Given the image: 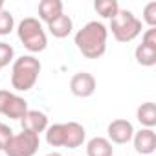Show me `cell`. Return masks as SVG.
<instances>
[{
  "instance_id": "15",
  "label": "cell",
  "mask_w": 156,
  "mask_h": 156,
  "mask_svg": "<svg viewBox=\"0 0 156 156\" xmlns=\"http://www.w3.org/2000/svg\"><path fill=\"white\" fill-rule=\"evenodd\" d=\"M136 118L145 129H152L156 125V105L151 103V101L141 103L136 110Z\"/></svg>"
},
{
  "instance_id": "14",
  "label": "cell",
  "mask_w": 156,
  "mask_h": 156,
  "mask_svg": "<svg viewBox=\"0 0 156 156\" xmlns=\"http://www.w3.org/2000/svg\"><path fill=\"white\" fill-rule=\"evenodd\" d=\"M28 110H30L28 108V101L24 98L13 94L9 103H8V107H6V110H4V116H8L9 119H22Z\"/></svg>"
},
{
  "instance_id": "18",
  "label": "cell",
  "mask_w": 156,
  "mask_h": 156,
  "mask_svg": "<svg viewBox=\"0 0 156 156\" xmlns=\"http://www.w3.org/2000/svg\"><path fill=\"white\" fill-rule=\"evenodd\" d=\"M46 141L51 147H62L64 143V123H55L46 129Z\"/></svg>"
},
{
  "instance_id": "3",
  "label": "cell",
  "mask_w": 156,
  "mask_h": 156,
  "mask_svg": "<svg viewBox=\"0 0 156 156\" xmlns=\"http://www.w3.org/2000/svg\"><path fill=\"white\" fill-rule=\"evenodd\" d=\"M110 30L118 42H130L141 33V20L129 9H119L110 19Z\"/></svg>"
},
{
  "instance_id": "10",
  "label": "cell",
  "mask_w": 156,
  "mask_h": 156,
  "mask_svg": "<svg viewBox=\"0 0 156 156\" xmlns=\"http://www.w3.org/2000/svg\"><path fill=\"white\" fill-rule=\"evenodd\" d=\"M85 138H87V130L81 123H77V121L64 123V143H62V147L77 149V147L83 145Z\"/></svg>"
},
{
  "instance_id": "27",
  "label": "cell",
  "mask_w": 156,
  "mask_h": 156,
  "mask_svg": "<svg viewBox=\"0 0 156 156\" xmlns=\"http://www.w3.org/2000/svg\"><path fill=\"white\" fill-rule=\"evenodd\" d=\"M0 70H2V68H0Z\"/></svg>"
},
{
  "instance_id": "17",
  "label": "cell",
  "mask_w": 156,
  "mask_h": 156,
  "mask_svg": "<svg viewBox=\"0 0 156 156\" xmlns=\"http://www.w3.org/2000/svg\"><path fill=\"white\" fill-rule=\"evenodd\" d=\"M94 9L103 19H112L119 11V4H118V0H96V2H94Z\"/></svg>"
},
{
  "instance_id": "11",
  "label": "cell",
  "mask_w": 156,
  "mask_h": 156,
  "mask_svg": "<svg viewBox=\"0 0 156 156\" xmlns=\"http://www.w3.org/2000/svg\"><path fill=\"white\" fill-rule=\"evenodd\" d=\"M87 156H114L112 143L103 136H96L87 143Z\"/></svg>"
},
{
  "instance_id": "5",
  "label": "cell",
  "mask_w": 156,
  "mask_h": 156,
  "mask_svg": "<svg viewBox=\"0 0 156 156\" xmlns=\"http://www.w3.org/2000/svg\"><path fill=\"white\" fill-rule=\"evenodd\" d=\"M39 145H41L39 134L22 130L19 134H13V138L6 145L4 152L8 156H33L39 151Z\"/></svg>"
},
{
  "instance_id": "7",
  "label": "cell",
  "mask_w": 156,
  "mask_h": 156,
  "mask_svg": "<svg viewBox=\"0 0 156 156\" xmlns=\"http://www.w3.org/2000/svg\"><path fill=\"white\" fill-rule=\"evenodd\" d=\"M108 141L110 143H118V145H123V143H129L134 136V127L129 119H114L108 129Z\"/></svg>"
},
{
  "instance_id": "21",
  "label": "cell",
  "mask_w": 156,
  "mask_h": 156,
  "mask_svg": "<svg viewBox=\"0 0 156 156\" xmlns=\"http://www.w3.org/2000/svg\"><path fill=\"white\" fill-rule=\"evenodd\" d=\"M143 20L149 24V28L156 26V2H149L143 9Z\"/></svg>"
},
{
  "instance_id": "22",
  "label": "cell",
  "mask_w": 156,
  "mask_h": 156,
  "mask_svg": "<svg viewBox=\"0 0 156 156\" xmlns=\"http://www.w3.org/2000/svg\"><path fill=\"white\" fill-rule=\"evenodd\" d=\"M13 138V130L9 125H4V123H0V151H4L6 145L9 143V140Z\"/></svg>"
},
{
  "instance_id": "23",
  "label": "cell",
  "mask_w": 156,
  "mask_h": 156,
  "mask_svg": "<svg viewBox=\"0 0 156 156\" xmlns=\"http://www.w3.org/2000/svg\"><path fill=\"white\" fill-rule=\"evenodd\" d=\"M141 44L145 46H151V48H156V28H149L143 37H141Z\"/></svg>"
},
{
  "instance_id": "24",
  "label": "cell",
  "mask_w": 156,
  "mask_h": 156,
  "mask_svg": "<svg viewBox=\"0 0 156 156\" xmlns=\"http://www.w3.org/2000/svg\"><path fill=\"white\" fill-rule=\"evenodd\" d=\"M11 92L9 90H0V114H4V110H6V107H8V103H9V99H11Z\"/></svg>"
},
{
  "instance_id": "9",
  "label": "cell",
  "mask_w": 156,
  "mask_h": 156,
  "mask_svg": "<svg viewBox=\"0 0 156 156\" xmlns=\"http://www.w3.org/2000/svg\"><path fill=\"white\" fill-rule=\"evenodd\" d=\"M132 140H134V149L138 154L149 156L156 151V134L152 129H141V130L134 132Z\"/></svg>"
},
{
  "instance_id": "4",
  "label": "cell",
  "mask_w": 156,
  "mask_h": 156,
  "mask_svg": "<svg viewBox=\"0 0 156 156\" xmlns=\"http://www.w3.org/2000/svg\"><path fill=\"white\" fill-rule=\"evenodd\" d=\"M17 33H19V39L24 44V48L28 51H31V53L42 51L48 46L46 33H44L41 22L37 19H33V17H26L24 20H20Z\"/></svg>"
},
{
  "instance_id": "16",
  "label": "cell",
  "mask_w": 156,
  "mask_h": 156,
  "mask_svg": "<svg viewBox=\"0 0 156 156\" xmlns=\"http://www.w3.org/2000/svg\"><path fill=\"white\" fill-rule=\"evenodd\" d=\"M134 57H136L138 64H141V66H154L156 64V48L140 44L134 51Z\"/></svg>"
},
{
  "instance_id": "25",
  "label": "cell",
  "mask_w": 156,
  "mask_h": 156,
  "mask_svg": "<svg viewBox=\"0 0 156 156\" xmlns=\"http://www.w3.org/2000/svg\"><path fill=\"white\" fill-rule=\"evenodd\" d=\"M46 156H62L61 152H50V154H46Z\"/></svg>"
},
{
  "instance_id": "8",
  "label": "cell",
  "mask_w": 156,
  "mask_h": 156,
  "mask_svg": "<svg viewBox=\"0 0 156 156\" xmlns=\"http://www.w3.org/2000/svg\"><path fill=\"white\" fill-rule=\"evenodd\" d=\"M20 125H22V130L41 134L48 129V116L41 110H28L20 119Z\"/></svg>"
},
{
  "instance_id": "1",
  "label": "cell",
  "mask_w": 156,
  "mask_h": 156,
  "mask_svg": "<svg viewBox=\"0 0 156 156\" xmlns=\"http://www.w3.org/2000/svg\"><path fill=\"white\" fill-rule=\"evenodd\" d=\"M108 30L103 22L90 20L75 33V46L87 59H99L107 51Z\"/></svg>"
},
{
  "instance_id": "12",
  "label": "cell",
  "mask_w": 156,
  "mask_h": 156,
  "mask_svg": "<svg viewBox=\"0 0 156 156\" xmlns=\"http://www.w3.org/2000/svg\"><path fill=\"white\" fill-rule=\"evenodd\" d=\"M62 15V2L61 0H42L39 4V19L50 24L53 19Z\"/></svg>"
},
{
  "instance_id": "13",
  "label": "cell",
  "mask_w": 156,
  "mask_h": 156,
  "mask_svg": "<svg viewBox=\"0 0 156 156\" xmlns=\"http://www.w3.org/2000/svg\"><path fill=\"white\" fill-rule=\"evenodd\" d=\"M48 30H50V33L53 35V37H57V39H64V37H68L70 33H72V30H73V22H72V19L68 17V15H59L57 19H53L50 24H48Z\"/></svg>"
},
{
  "instance_id": "6",
  "label": "cell",
  "mask_w": 156,
  "mask_h": 156,
  "mask_svg": "<svg viewBox=\"0 0 156 156\" xmlns=\"http://www.w3.org/2000/svg\"><path fill=\"white\" fill-rule=\"evenodd\" d=\"M70 92L75 98H90L96 92V77L88 72H77L70 79Z\"/></svg>"
},
{
  "instance_id": "26",
  "label": "cell",
  "mask_w": 156,
  "mask_h": 156,
  "mask_svg": "<svg viewBox=\"0 0 156 156\" xmlns=\"http://www.w3.org/2000/svg\"><path fill=\"white\" fill-rule=\"evenodd\" d=\"M4 6H6V4H4V0H0V11H4Z\"/></svg>"
},
{
  "instance_id": "2",
  "label": "cell",
  "mask_w": 156,
  "mask_h": 156,
  "mask_svg": "<svg viewBox=\"0 0 156 156\" xmlns=\"http://www.w3.org/2000/svg\"><path fill=\"white\" fill-rule=\"evenodd\" d=\"M41 61L33 55H22L13 62L11 68V87L19 92H28L35 87L39 73H41Z\"/></svg>"
},
{
  "instance_id": "20",
  "label": "cell",
  "mask_w": 156,
  "mask_h": 156,
  "mask_svg": "<svg viewBox=\"0 0 156 156\" xmlns=\"http://www.w3.org/2000/svg\"><path fill=\"white\" fill-rule=\"evenodd\" d=\"M13 57H15L13 46L8 44V42H0V68L8 66V64L13 61Z\"/></svg>"
},
{
  "instance_id": "19",
  "label": "cell",
  "mask_w": 156,
  "mask_h": 156,
  "mask_svg": "<svg viewBox=\"0 0 156 156\" xmlns=\"http://www.w3.org/2000/svg\"><path fill=\"white\" fill-rule=\"evenodd\" d=\"M15 28V19L9 11H0V35H9Z\"/></svg>"
}]
</instances>
